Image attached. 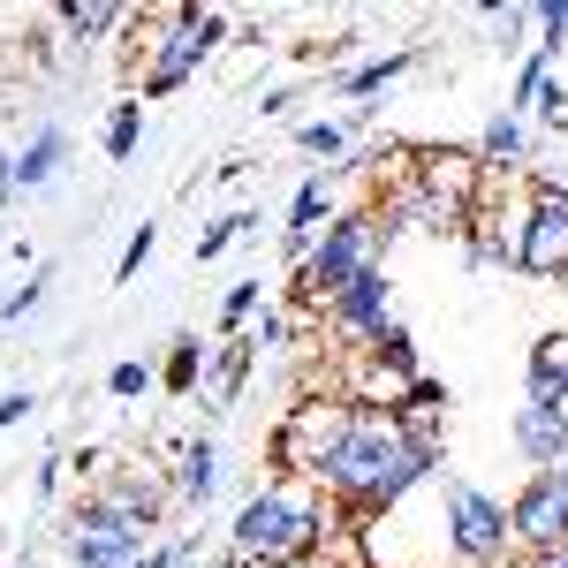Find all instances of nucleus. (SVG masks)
<instances>
[{"mask_svg":"<svg viewBox=\"0 0 568 568\" xmlns=\"http://www.w3.org/2000/svg\"><path fill=\"white\" fill-rule=\"evenodd\" d=\"M439 433L447 425H402L379 402H304L273 455L288 478L318 485L342 516H387L409 493L439 485Z\"/></svg>","mask_w":568,"mask_h":568,"instance_id":"nucleus-1","label":"nucleus"},{"mask_svg":"<svg viewBox=\"0 0 568 568\" xmlns=\"http://www.w3.org/2000/svg\"><path fill=\"white\" fill-rule=\"evenodd\" d=\"M342 524V508L304 478H265L243 508H235V524H227V561L235 568H304L326 538Z\"/></svg>","mask_w":568,"mask_h":568,"instance_id":"nucleus-2","label":"nucleus"},{"mask_svg":"<svg viewBox=\"0 0 568 568\" xmlns=\"http://www.w3.org/2000/svg\"><path fill=\"white\" fill-rule=\"evenodd\" d=\"M130 31L144 45V61H136V84L144 91L136 99H168L235 39V16H220V8H168V16H136Z\"/></svg>","mask_w":568,"mask_h":568,"instance_id":"nucleus-3","label":"nucleus"},{"mask_svg":"<svg viewBox=\"0 0 568 568\" xmlns=\"http://www.w3.org/2000/svg\"><path fill=\"white\" fill-rule=\"evenodd\" d=\"M372 265H387L379 213H372V205H342V213L318 227V251H311V265L288 281V296H296V304H326L334 288H349L356 273H372Z\"/></svg>","mask_w":568,"mask_h":568,"instance_id":"nucleus-4","label":"nucleus"},{"mask_svg":"<svg viewBox=\"0 0 568 568\" xmlns=\"http://www.w3.org/2000/svg\"><path fill=\"white\" fill-rule=\"evenodd\" d=\"M439 538L455 568H500L516 561V530H508V500H493L485 485L447 478L439 470Z\"/></svg>","mask_w":568,"mask_h":568,"instance_id":"nucleus-5","label":"nucleus"},{"mask_svg":"<svg viewBox=\"0 0 568 568\" xmlns=\"http://www.w3.org/2000/svg\"><path fill=\"white\" fill-rule=\"evenodd\" d=\"M53 538H61V561L69 568H136L160 546L152 530L130 524L122 508H106L99 493H77V500L61 508V530H53Z\"/></svg>","mask_w":568,"mask_h":568,"instance_id":"nucleus-6","label":"nucleus"},{"mask_svg":"<svg viewBox=\"0 0 568 568\" xmlns=\"http://www.w3.org/2000/svg\"><path fill=\"white\" fill-rule=\"evenodd\" d=\"M516 273H530V281H568V175H554V168H538L524 182Z\"/></svg>","mask_w":568,"mask_h":568,"instance_id":"nucleus-7","label":"nucleus"},{"mask_svg":"<svg viewBox=\"0 0 568 568\" xmlns=\"http://www.w3.org/2000/svg\"><path fill=\"white\" fill-rule=\"evenodd\" d=\"M508 530H516V568H546L568 554V478L561 470H530L508 500Z\"/></svg>","mask_w":568,"mask_h":568,"instance_id":"nucleus-8","label":"nucleus"},{"mask_svg":"<svg viewBox=\"0 0 568 568\" xmlns=\"http://www.w3.org/2000/svg\"><path fill=\"white\" fill-rule=\"evenodd\" d=\"M326 326H334V342H349L356 356L372 349V342H379V334H387L394 326V281H387V265H372V273H356L349 288H334V296H326Z\"/></svg>","mask_w":568,"mask_h":568,"instance_id":"nucleus-9","label":"nucleus"},{"mask_svg":"<svg viewBox=\"0 0 568 568\" xmlns=\"http://www.w3.org/2000/svg\"><path fill=\"white\" fill-rule=\"evenodd\" d=\"M84 493H99L106 508H122V516L144 524V530H160V516L175 508V485H168V470H152V463H106Z\"/></svg>","mask_w":568,"mask_h":568,"instance_id":"nucleus-10","label":"nucleus"},{"mask_svg":"<svg viewBox=\"0 0 568 568\" xmlns=\"http://www.w3.org/2000/svg\"><path fill=\"white\" fill-rule=\"evenodd\" d=\"M168 485H175V508L182 516H205L220 500V485H227V447H220L213 433H190L175 455V470H168Z\"/></svg>","mask_w":568,"mask_h":568,"instance_id":"nucleus-11","label":"nucleus"},{"mask_svg":"<svg viewBox=\"0 0 568 568\" xmlns=\"http://www.w3.org/2000/svg\"><path fill=\"white\" fill-rule=\"evenodd\" d=\"M508 439H516V455H524L530 470H561L568 463V409L561 402H524L508 417Z\"/></svg>","mask_w":568,"mask_h":568,"instance_id":"nucleus-12","label":"nucleus"},{"mask_svg":"<svg viewBox=\"0 0 568 568\" xmlns=\"http://www.w3.org/2000/svg\"><path fill=\"white\" fill-rule=\"evenodd\" d=\"M478 168H485V175H524L530 182V175H538V130H530L524 114L500 106V114L478 130Z\"/></svg>","mask_w":568,"mask_h":568,"instance_id":"nucleus-13","label":"nucleus"},{"mask_svg":"<svg viewBox=\"0 0 568 568\" xmlns=\"http://www.w3.org/2000/svg\"><path fill=\"white\" fill-rule=\"evenodd\" d=\"M417 61H425V39L387 45V53H364V61H349V69H334V99H342V106H364V99H379L387 84H402Z\"/></svg>","mask_w":568,"mask_h":568,"instance_id":"nucleus-14","label":"nucleus"},{"mask_svg":"<svg viewBox=\"0 0 568 568\" xmlns=\"http://www.w3.org/2000/svg\"><path fill=\"white\" fill-rule=\"evenodd\" d=\"M61 168H69V130H61V122H39V130L16 144V182H23V197L53 190Z\"/></svg>","mask_w":568,"mask_h":568,"instance_id":"nucleus-15","label":"nucleus"},{"mask_svg":"<svg viewBox=\"0 0 568 568\" xmlns=\"http://www.w3.org/2000/svg\"><path fill=\"white\" fill-rule=\"evenodd\" d=\"M53 23L69 31V45H99V39H114V31H130L136 8H114V0H61Z\"/></svg>","mask_w":568,"mask_h":568,"instance_id":"nucleus-16","label":"nucleus"},{"mask_svg":"<svg viewBox=\"0 0 568 568\" xmlns=\"http://www.w3.org/2000/svg\"><path fill=\"white\" fill-rule=\"evenodd\" d=\"M205 372H213V349H205V334H190V326H182L175 342H168V356H160V387L175 394V402H190V394L205 387Z\"/></svg>","mask_w":568,"mask_h":568,"instance_id":"nucleus-17","label":"nucleus"},{"mask_svg":"<svg viewBox=\"0 0 568 568\" xmlns=\"http://www.w3.org/2000/svg\"><path fill=\"white\" fill-rule=\"evenodd\" d=\"M568 387V334H538L524 356V402H561Z\"/></svg>","mask_w":568,"mask_h":568,"instance_id":"nucleus-18","label":"nucleus"},{"mask_svg":"<svg viewBox=\"0 0 568 568\" xmlns=\"http://www.w3.org/2000/svg\"><path fill=\"white\" fill-rule=\"evenodd\" d=\"M364 364H372V372H379L387 387H409V379H425V356H417V334H409L402 318H394L387 334H379V342L364 349Z\"/></svg>","mask_w":568,"mask_h":568,"instance_id":"nucleus-19","label":"nucleus"},{"mask_svg":"<svg viewBox=\"0 0 568 568\" xmlns=\"http://www.w3.org/2000/svg\"><path fill=\"white\" fill-rule=\"evenodd\" d=\"M334 220V168H311L304 182H296V197H288V220L281 227H296V235H318Z\"/></svg>","mask_w":568,"mask_h":568,"instance_id":"nucleus-20","label":"nucleus"},{"mask_svg":"<svg viewBox=\"0 0 568 568\" xmlns=\"http://www.w3.org/2000/svg\"><path fill=\"white\" fill-rule=\"evenodd\" d=\"M251 372H258V349H251V334H235V342H213V372H205L213 402H235V394L251 387Z\"/></svg>","mask_w":568,"mask_h":568,"instance_id":"nucleus-21","label":"nucleus"},{"mask_svg":"<svg viewBox=\"0 0 568 568\" xmlns=\"http://www.w3.org/2000/svg\"><path fill=\"white\" fill-rule=\"evenodd\" d=\"M136 144H144V99L130 91V99L106 106V122H99V152L122 168V160H136Z\"/></svg>","mask_w":568,"mask_h":568,"instance_id":"nucleus-22","label":"nucleus"},{"mask_svg":"<svg viewBox=\"0 0 568 568\" xmlns=\"http://www.w3.org/2000/svg\"><path fill=\"white\" fill-rule=\"evenodd\" d=\"M402 425H447V387H439L433 372L425 379H409V387H394V402H387Z\"/></svg>","mask_w":568,"mask_h":568,"instance_id":"nucleus-23","label":"nucleus"},{"mask_svg":"<svg viewBox=\"0 0 568 568\" xmlns=\"http://www.w3.org/2000/svg\"><path fill=\"white\" fill-rule=\"evenodd\" d=\"M265 311V281L258 273H243L227 296H220V342H235V334H251V318Z\"/></svg>","mask_w":568,"mask_h":568,"instance_id":"nucleus-24","label":"nucleus"},{"mask_svg":"<svg viewBox=\"0 0 568 568\" xmlns=\"http://www.w3.org/2000/svg\"><path fill=\"white\" fill-rule=\"evenodd\" d=\"M478 23L493 31V39H500V53H516V61L530 53V8H516V0H485Z\"/></svg>","mask_w":568,"mask_h":568,"instance_id":"nucleus-25","label":"nucleus"},{"mask_svg":"<svg viewBox=\"0 0 568 568\" xmlns=\"http://www.w3.org/2000/svg\"><path fill=\"white\" fill-rule=\"evenodd\" d=\"M530 53H546V61L561 69V53H568V0H538V8H530Z\"/></svg>","mask_w":568,"mask_h":568,"instance_id":"nucleus-26","label":"nucleus"},{"mask_svg":"<svg viewBox=\"0 0 568 568\" xmlns=\"http://www.w3.org/2000/svg\"><path fill=\"white\" fill-rule=\"evenodd\" d=\"M243 235H258V213H251V205H243V213L205 220V227H197V265H213L220 251H227V243H243Z\"/></svg>","mask_w":568,"mask_h":568,"instance_id":"nucleus-27","label":"nucleus"},{"mask_svg":"<svg viewBox=\"0 0 568 568\" xmlns=\"http://www.w3.org/2000/svg\"><path fill=\"white\" fill-rule=\"evenodd\" d=\"M530 130L568 136V77H561V69H554V77L538 84V99H530Z\"/></svg>","mask_w":568,"mask_h":568,"instance_id":"nucleus-28","label":"nucleus"},{"mask_svg":"<svg viewBox=\"0 0 568 568\" xmlns=\"http://www.w3.org/2000/svg\"><path fill=\"white\" fill-rule=\"evenodd\" d=\"M296 152H311V160H349V130H342L334 114H318V122L296 130Z\"/></svg>","mask_w":568,"mask_h":568,"instance_id":"nucleus-29","label":"nucleus"},{"mask_svg":"<svg viewBox=\"0 0 568 568\" xmlns=\"http://www.w3.org/2000/svg\"><path fill=\"white\" fill-rule=\"evenodd\" d=\"M45 288H53V258L31 265V273H23V288H8V311H0V318H8V326H23V318L45 304Z\"/></svg>","mask_w":568,"mask_h":568,"instance_id":"nucleus-30","label":"nucleus"},{"mask_svg":"<svg viewBox=\"0 0 568 568\" xmlns=\"http://www.w3.org/2000/svg\"><path fill=\"white\" fill-rule=\"evenodd\" d=\"M152 387H160V372H152L144 356H122V364L106 372V394H114V402H144Z\"/></svg>","mask_w":568,"mask_h":568,"instance_id":"nucleus-31","label":"nucleus"},{"mask_svg":"<svg viewBox=\"0 0 568 568\" xmlns=\"http://www.w3.org/2000/svg\"><path fill=\"white\" fill-rule=\"evenodd\" d=\"M546 77H554V61H546V53H524V61H516V84H508V114H524V122H530V99H538Z\"/></svg>","mask_w":568,"mask_h":568,"instance_id":"nucleus-32","label":"nucleus"},{"mask_svg":"<svg viewBox=\"0 0 568 568\" xmlns=\"http://www.w3.org/2000/svg\"><path fill=\"white\" fill-rule=\"evenodd\" d=\"M251 349H258V364L288 349V311H281V304H265L258 318H251Z\"/></svg>","mask_w":568,"mask_h":568,"instance_id":"nucleus-33","label":"nucleus"},{"mask_svg":"<svg viewBox=\"0 0 568 568\" xmlns=\"http://www.w3.org/2000/svg\"><path fill=\"white\" fill-rule=\"evenodd\" d=\"M152 251H160V227H152V220H136V227H130V243H122V265H114V281H136Z\"/></svg>","mask_w":568,"mask_h":568,"instance_id":"nucleus-34","label":"nucleus"},{"mask_svg":"<svg viewBox=\"0 0 568 568\" xmlns=\"http://www.w3.org/2000/svg\"><path fill=\"white\" fill-rule=\"evenodd\" d=\"M61 485H69V455H61V447H45V455H39V478H31V493H39L45 508H53V500H61Z\"/></svg>","mask_w":568,"mask_h":568,"instance_id":"nucleus-35","label":"nucleus"},{"mask_svg":"<svg viewBox=\"0 0 568 568\" xmlns=\"http://www.w3.org/2000/svg\"><path fill=\"white\" fill-rule=\"evenodd\" d=\"M136 568H197V538H160Z\"/></svg>","mask_w":568,"mask_h":568,"instance_id":"nucleus-36","label":"nucleus"},{"mask_svg":"<svg viewBox=\"0 0 568 568\" xmlns=\"http://www.w3.org/2000/svg\"><path fill=\"white\" fill-rule=\"evenodd\" d=\"M31 409H39V394H31V387L0 394V433H8V425H23V417H31Z\"/></svg>","mask_w":568,"mask_h":568,"instance_id":"nucleus-37","label":"nucleus"},{"mask_svg":"<svg viewBox=\"0 0 568 568\" xmlns=\"http://www.w3.org/2000/svg\"><path fill=\"white\" fill-rule=\"evenodd\" d=\"M16 197H23V182H16V152H8V144H0V213H8V205H16Z\"/></svg>","mask_w":568,"mask_h":568,"instance_id":"nucleus-38","label":"nucleus"},{"mask_svg":"<svg viewBox=\"0 0 568 568\" xmlns=\"http://www.w3.org/2000/svg\"><path fill=\"white\" fill-rule=\"evenodd\" d=\"M296 91H304V84H273V91L258 99V114H288V106H296Z\"/></svg>","mask_w":568,"mask_h":568,"instance_id":"nucleus-39","label":"nucleus"},{"mask_svg":"<svg viewBox=\"0 0 568 568\" xmlns=\"http://www.w3.org/2000/svg\"><path fill=\"white\" fill-rule=\"evenodd\" d=\"M372 122H379V106H372V99H364V106H349V114H342V130H349V136H356V130H372Z\"/></svg>","mask_w":568,"mask_h":568,"instance_id":"nucleus-40","label":"nucleus"},{"mask_svg":"<svg viewBox=\"0 0 568 568\" xmlns=\"http://www.w3.org/2000/svg\"><path fill=\"white\" fill-rule=\"evenodd\" d=\"M0 311H8V281H0Z\"/></svg>","mask_w":568,"mask_h":568,"instance_id":"nucleus-41","label":"nucleus"},{"mask_svg":"<svg viewBox=\"0 0 568 568\" xmlns=\"http://www.w3.org/2000/svg\"><path fill=\"white\" fill-rule=\"evenodd\" d=\"M16 568H31V546H23V561H16Z\"/></svg>","mask_w":568,"mask_h":568,"instance_id":"nucleus-42","label":"nucleus"},{"mask_svg":"<svg viewBox=\"0 0 568 568\" xmlns=\"http://www.w3.org/2000/svg\"><path fill=\"white\" fill-rule=\"evenodd\" d=\"M546 568H568V554H561V561H546Z\"/></svg>","mask_w":568,"mask_h":568,"instance_id":"nucleus-43","label":"nucleus"},{"mask_svg":"<svg viewBox=\"0 0 568 568\" xmlns=\"http://www.w3.org/2000/svg\"><path fill=\"white\" fill-rule=\"evenodd\" d=\"M561 478H568V463H561Z\"/></svg>","mask_w":568,"mask_h":568,"instance_id":"nucleus-44","label":"nucleus"}]
</instances>
